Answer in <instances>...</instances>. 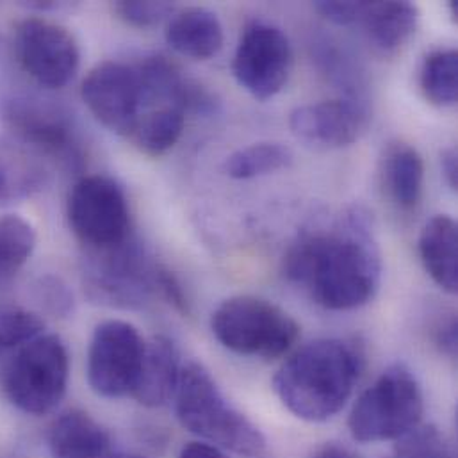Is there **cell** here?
<instances>
[{
  "mask_svg": "<svg viewBox=\"0 0 458 458\" xmlns=\"http://www.w3.org/2000/svg\"><path fill=\"white\" fill-rule=\"evenodd\" d=\"M434 341L439 346V350L448 355L450 359L457 357V319L455 316H450L443 323L436 327Z\"/></svg>",
  "mask_w": 458,
  "mask_h": 458,
  "instance_id": "obj_31",
  "label": "cell"
},
{
  "mask_svg": "<svg viewBox=\"0 0 458 458\" xmlns=\"http://www.w3.org/2000/svg\"><path fill=\"white\" fill-rule=\"evenodd\" d=\"M68 222L91 251L125 242L131 216L122 186L107 175L82 177L68 197Z\"/></svg>",
  "mask_w": 458,
  "mask_h": 458,
  "instance_id": "obj_7",
  "label": "cell"
},
{
  "mask_svg": "<svg viewBox=\"0 0 458 458\" xmlns=\"http://www.w3.org/2000/svg\"><path fill=\"white\" fill-rule=\"evenodd\" d=\"M166 41L181 55L206 61L222 50L224 27L216 13L206 7H190L170 18Z\"/></svg>",
  "mask_w": 458,
  "mask_h": 458,
  "instance_id": "obj_18",
  "label": "cell"
},
{
  "mask_svg": "<svg viewBox=\"0 0 458 458\" xmlns=\"http://www.w3.org/2000/svg\"><path fill=\"white\" fill-rule=\"evenodd\" d=\"M458 229L448 215H437L425 224L420 235V255L427 273L446 293L458 289Z\"/></svg>",
  "mask_w": 458,
  "mask_h": 458,
  "instance_id": "obj_20",
  "label": "cell"
},
{
  "mask_svg": "<svg viewBox=\"0 0 458 458\" xmlns=\"http://www.w3.org/2000/svg\"><path fill=\"white\" fill-rule=\"evenodd\" d=\"M14 48L23 70L45 88L66 86L79 70L81 52L75 38L50 20H21L14 32Z\"/></svg>",
  "mask_w": 458,
  "mask_h": 458,
  "instance_id": "obj_11",
  "label": "cell"
},
{
  "mask_svg": "<svg viewBox=\"0 0 458 458\" xmlns=\"http://www.w3.org/2000/svg\"><path fill=\"white\" fill-rule=\"evenodd\" d=\"M145 353V341L127 321L100 323L88 350V384L102 398L132 396Z\"/></svg>",
  "mask_w": 458,
  "mask_h": 458,
  "instance_id": "obj_8",
  "label": "cell"
},
{
  "mask_svg": "<svg viewBox=\"0 0 458 458\" xmlns=\"http://www.w3.org/2000/svg\"><path fill=\"white\" fill-rule=\"evenodd\" d=\"M293 54L282 29L266 23H250L239 38L232 72L241 88L257 100L273 98L289 79Z\"/></svg>",
  "mask_w": 458,
  "mask_h": 458,
  "instance_id": "obj_10",
  "label": "cell"
},
{
  "mask_svg": "<svg viewBox=\"0 0 458 458\" xmlns=\"http://www.w3.org/2000/svg\"><path fill=\"white\" fill-rule=\"evenodd\" d=\"M289 127L303 143L343 148L362 136L368 127V114L353 100H325L296 107L289 116Z\"/></svg>",
  "mask_w": 458,
  "mask_h": 458,
  "instance_id": "obj_13",
  "label": "cell"
},
{
  "mask_svg": "<svg viewBox=\"0 0 458 458\" xmlns=\"http://www.w3.org/2000/svg\"><path fill=\"white\" fill-rule=\"evenodd\" d=\"M181 369V355L174 341L165 335L152 337L145 343L143 362L132 396L145 407H163L174 400Z\"/></svg>",
  "mask_w": 458,
  "mask_h": 458,
  "instance_id": "obj_15",
  "label": "cell"
},
{
  "mask_svg": "<svg viewBox=\"0 0 458 458\" xmlns=\"http://www.w3.org/2000/svg\"><path fill=\"white\" fill-rule=\"evenodd\" d=\"M423 391L412 369L389 366L355 402L348 428L359 443L398 441L421 425Z\"/></svg>",
  "mask_w": 458,
  "mask_h": 458,
  "instance_id": "obj_4",
  "label": "cell"
},
{
  "mask_svg": "<svg viewBox=\"0 0 458 458\" xmlns=\"http://www.w3.org/2000/svg\"><path fill=\"white\" fill-rule=\"evenodd\" d=\"M54 458H106L111 454V437L91 416L70 411L57 418L48 432Z\"/></svg>",
  "mask_w": 458,
  "mask_h": 458,
  "instance_id": "obj_19",
  "label": "cell"
},
{
  "mask_svg": "<svg viewBox=\"0 0 458 458\" xmlns=\"http://www.w3.org/2000/svg\"><path fill=\"white\" fill-rule=\"evenodd\" d=\"M157 269H152L136 242L91 251L86 285L91 296L113 307H140L157 289Z\"/></svg>",
  "mask_w": 458,
  "mask_h": 458,
  "instance_id": "obj_9",
  "label": "cell"
},
{
  "mask_svg": "<svg viewBox=\"0 0 458 458\" xmlns=\"http://www.w3.org/2000/svg\"><path fill=\"white\" fill-rule=\"evenodd\" d=\"M293 152L282 143H255L230 154L224 163V172L230 179L248 181L285 170L293 165Z\"/></svg>",
  "mask_w": 458,
  "mask_h": 458,
  "instance_id": "obj_22",
  "label": "cell"
},
{
  "mask_svg": "<svg viewBox=\"0 0 458 458\" xmlns=\"http://www.w3.org/2000/svg\"><path fill=\"white\" fill-rule=\"evenodd\" d=\"M4 120L23 143L70 165L77 161L72 127L64 114L52 106L36 98L16 97L5 104Z\"/></svg>",
  "mask_w": 458,
  "mask_h": 458,
  "instance_id": "obj_14",
  "label": "cell"
},
{
  "mask_svg": "<svg viewBox=\"0 0 458 458\" xmlns=\"http://www.w3.org/2000/svg\"><path fill=\"white\" fill-rule=\"evenodd\" d=\"M316 11L335 25L359 23L366 9V2H339V0H319L314 4Z\"/></svg>",
  "mask_w": 458,
  "mask_h": 458,
  "instance_id": "obj_30",
  "label": "cell"
},
{
  "mask_svg": "<svg viewBox=\"0 0 458 458\" xmlns=\"http://www.w3.org/2000/svg\"><path fill=\"white\" fill-rule=\"evenodd\" d=\"M38 291V298L41 303H45V307L59 316H64L70 312L72 309V296L70 291L66 289V285L54 276H47L41 278L39 284L36 285Z\"/></svg>",
  "mask_w": 458,
  "mask_h": 458,
  "instance_id": "obj_29",
  "label": "cell"
},
{
  "mask_svg": "<svg viewBox=\"0 0 458 458\" xmlns=\"http://www.w3.org/2000/svg\"><path fill=\"white\" fill-rule=\"evenodd\" d=\"M441 170L448 186L457 191L458 188V157L455 148H446L441 152Z\"/></svg>",
  "mask_w": 458,
  "mask_h": 458,
  "instance_id": "obj_32",
  "label": "cell"
},
{
  "mask_svg": "<svg viewBox=\"0 0 458 458\" xmlns=\"http://www.w3.org/2000/svg\"><path fill=\"white\" fill-rule=\"evenodd\" d=\"M186 111L184 106H165L147 111L138 120L129 140L150 157L165 156L182 136Z\"/></svg>",
  "mask_w": 458,
  "mask_h": 458,
  "instance_id": "obj_21",
  "label": "cell"
},
{
  "mask_svg": "<svg viewBox=\"0 0 458 458\" xmlns=\"http://www.w3.org/2000/svg\"><path fill=\"white\" fill-rule=\"evenodd\" d=\"M380 177L387 199L398 209L412 211L418 208L425 188V163L412 145L389 143L382 156Z\"/></svg>",
  "mask_w": 458,
  "mask_h": 458,
  "instance_id": "obj_16",
  "label": "cell"
},
{
  "mask_svg": "<svg viewBox=\"0 0 458 458\" xmlns=\"http://www.w3.org/2000/svg\"><path fill=\"white\" fill-rule=\"evenodd\" d=\"M177 458H229L220 448L208 443H190Z\"/></svg>",
  "mask_w": 458,
  "mask_h": 458,
  "instance_id": "obj_33",
  "label": "cell"
},
{
  "mask_svg": "<svg viewBox=\"0 0 458 458\" xmlns=\"http://www.w3.org/2000/svg\"><path fill=\"white\" fill-rule=\"evenodd\" d=\"M45 328L43 319L25 309H0V353L21 348L34 337L41 335Z\"/></svg>",
  "mask_w": 458,
  "mask_h": 458,
  "instance_id": "obj_26",
  "label": "cell"
},
{
  "mask_svg": "<svg viewBox=\"0 0 458 458\" xmlns=\"http://www.w3.org/2000/svg\"><path fill=\"white\" fill-rule=\"evenodd\" d=\"M420 84L425 98L439 107H452L458 97V54L455 48L430 52L421 66Z\"/></svg>",
  "mask_w": 458,
  "mask_h": 458,
  "instance_id": "obj_23",
  "label": "cell"
},
{
  "mask_svg": "<svg viewBox=\"0 0 458 458\" xmlns=\"http://www.w3.org/2000/svg\"><path fill=\"white\" fill-rule=\"evenodd\" d=\"M312 458H359L350 450L339 446V445H325L321 446Z\"/></svg>",
  "mask_w": 458,
  "mask_h": 458,
  "instance_id": "obj_34",
  "label": "cell"
},
{
  "mask_svg": "<svg viewBox=\"0 0 458 458\" xmlns=\"http://www.w3.org/2000/svg\"><path fill=\"white\" fill-rule=\"evenodd\" d=\"M215 337L230 352L264 360L285 355L300 337L298 323L269 300L232 296L213 312Z\"/></svg>",
  "mask_w": 458,
  "mask_h": 458,
  "instance_id": "obj_5",
  "label": "cell"
},
{
  "mask_svg": "<svg viewBox=\"0 0 458 458\" xmlns=\"http://www.w3.org/2000/svg\"><path fill=\"white\" fill-rule=\"evenodd\" d=\"M174 400L179 423L208 445L244 457H257L264 452L262 432L230 405L200 362L191 360L182 366Z\"/></svg>",
  "mask_w": 458,
  "mask_h": 458,
  "instance_id": "obj_3",
  "label": "cell"
},
{
  "mask_svg": "<svg viewBox=\"0 0 458 458\" xmlns=\"http://www.w3.org/2000/svg\"><path fill=\"white\" fill-rule=\"evenodd\" d=\"M362 371L360 352L343 339H319L294 352L275 373L273 391L296 418L323 423L343 411Z\"/></svg>",
  "mask_w": 458,
  "mask_h": 458,
  "instance_id": "obj_2",
  "label": "cell"
},
{
  "mask_svg": "<svg viewBox=\"0 0 458 458\" xmlns=\"http://www.w3.org/2000/svg\"><path fill=\"white\" fill-rule=\"evenodd\" d=\"M284 275L328 310L371 301L382 280V255L368 215L352 209L332 229L300 235L284 257Z\"/></svg>",
  "mask_w": 458,
  "mask_h": 458,
  "instance_id": "obj_1",
  "label": "cell"
},
{
  "mask_svg": "<svg viewBox=\"0 0 458 458\" xmlns=\"http://www.w3.org/2000/svg\"><path fill=\"white\" fill-rule=\"evenodd\" d=\"M106 458H143L140 457V455H134V454H116V455H109V457Z\"/></svg>",
  "mask_w": 458,
  "mask_h": 458,
  "instance_id": "obj_35",
  "label": "cell"
},
{
  "mask_svg": "<svg viewBox=\"0 0 458 458\" xmlns=\"http://www.w3.org/2000/svg\"><path fill=\"white\" fill-rule=\"evenodd\" d=\"M70 377V357L59 335L41 334L18 348L7 362L2 387L7 400L25 414L43 416L63 400Z\"/></svg>",
  "mask_w": 458,
  "mask_h": 458,
  "instance_id": "obj_6",
  "label": "cell"
},
{
  "mask_svg": "<svg viewBox=\"0 0 458 458\" xmlns=\"http://www.w3.org/2000/svg\"><path fill=\"white\" fill-rule=\"evenodd\" d=\"M36 246V232L20 216L0 218V282L14 276Z\"/></svg>",
  "mask_w": 458,
  "mask_h": 458,
  "instance_id": "obj_24",
  "label": "cell"
},
{
  "mask_svg": "<svg viewBox=\"0 0 458 458\" xmlns=\"http://www.w3.org/2000/svg\"><path fill=\"white\" fill-rule=\"evenodd\" d=\"M122 20L134 27H152L172 18L175 5L170 2H118L114 5Z\"/></svg>",
  "mask_w": 458,
  "mask_h": 458,
  "instance_id": "obj_28",
  "label": "cell"
},
{
  "mask_svg": "<svg viewBox=\"0 0 458 458\" xmlns=\"http://www.w3.org/2000/svg\"><path fill=\"white\" fill-rule=\"evenodd\" d=\"M420 9L411 2H366L360 18L369 45L384 54H396L416 32Z\"/></svg>",
  "mask_w": 458,
  "mask_h": 458,
  "instance_id": "obj_17",
  "label": "cell"
},
{
  "mask_svg": "<svg viewBox=\"0 0 458 458\" xmlns=\"http://www.w3.org/2000/svg\"><path fill=\"white\" fill-rule=\"evenodd\" d=\"M82 100L111 132L129 138L143 114V88L134 64L98 63L84 79Z\"/></svg>",
  "mask_w": 458,
  "mask_h": 458,
  "instance_id": "obj_12",
  "label": "cell"
},
{
  "mask_svg": "<svg viewBox=\"0 0 458 458\" xmlns=\"http://www.w3.org/2000/svg\"><path fill=\"white\" fill-rule=\"evenodd\" d=\"M387 458H455L445 436L432 425L418 427L398 439Z\"/></svg>",
  "mask_w": 458,
  "mask_h": 458,
  "instance_id": "obj_27",
  "label": "cell"
},
{
  "mask_svg": "<svg viewBox=\"0 0 458 458\" xmlns=\"http://www.w3.org/2000/svg\"><path fill=\"white\" fill-rule=\"evenodd\" d=\"M43 184L41 170L29 159L0 150V206L29 197Z\"/></svg>",
  "mask_w": 458,
  "mask_h": 458,
  "instance_id": "obj_25",
  "label": "cell"
}]
</instances>
